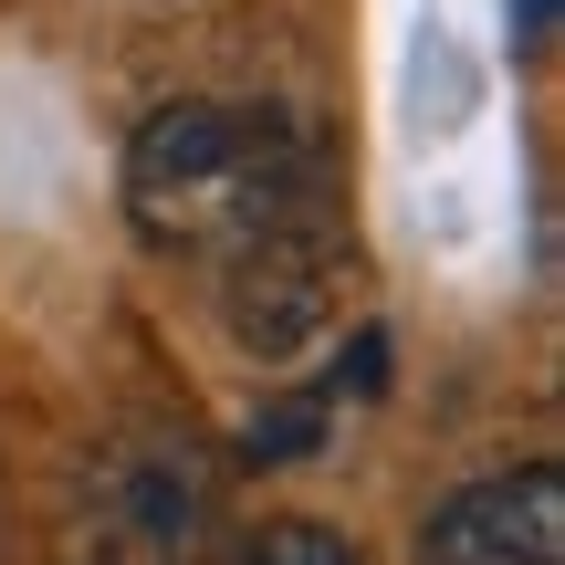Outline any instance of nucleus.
<instances>
[{"instance_id": "7ed1b4c3", "label": "nucleus", "mask_w": 565, "mask_h": 565, "mask_svg": "<svg viewBox=\"0 0 565 565\" xmlns=\"http://www.w3.org/2000/svg\"><path fill=\"white\" fill-rule=\"evenodd\" d=\"M345 273H356V252H345L335 210H303V221L263 231L252 252H231L221 263V335L242 366H294L303 345H324V324L345 315Z\"/></svg>"}, {"instance_id": "20e7f679", "label": "nucleus", "mask_w": 565, "mask_h": 565, "mask_svg": "<svg viewBox=\"0 0 565 565\" xmlns=\"http://www.w3.org/2000/svg\"><path fill=\"white\" fill-rule=\"evenodd\" d=\"M408 565H565V461H513L429 503Z\"/></svg>"}, {"instance_id": "39448f33", "label": "nucleus", "mask_w": 565, "mask_h": 565, "mask_svg": "<svg viewBox=\"0 0 565 565\" xmlns=\"http://www.w3.org/2000/svg\"><path fill=\"white\" fill-rule=\"evenodd\" d=\"M324 419H335V387H294V398H263L242 429V461L252 471H282V461H315Z\"/></svg>"}, {"instance_id": "f257e3e1", "label": "nucleus", "mask_w": 565, "mask_h": 565, "mask_svg": "<svg viewBox=\"0 0 565 565\" xmlns=\"http://www.w3.org/2000/svg\"><path fill=\"white\" fill-rule=\"evenodd\" d=\"M324 210V158L282 105L179 95L126 137V231L158 263H210L252 252L263 231Z\"/></svg>"}, {"instance_id": "f03ea898", "label": "nucleus", "mask_w": 565, "mask_h": 565, "mask_svg": "<svg viewBox=\"0 0 565 565\" xmlns=\"http://www.w3.org/2000/svg\"><path fill=\"white\" fill-rule=\"evenodd\" d=\"M221 534V482H210L189 429H137V440L84 450L74 503H63V565H210Z\"/></svg>"}, {"instance_id": "423d86ee", "label": "nucleus", "mask_w": 565, "mask_h": 565, "mask_svg": "<svg viewBox=\"0 0 565 565\" xmlns=\"http://www.w3.org/2000/svg\"><path fill=\"white\" fill-rule=\"evenodd\" d=\"M242 565H366V555H356V534L315 524V513H282V524H263L242 545Z\"/></svg>"}, {"instance_id": "0eeeda50", "label": "nucleus", "mask_w": 565, "mask_h": 565, "mask_svg": "<svg viewBox=\"0 0 565 565\" xmlns=\"http://www.w3.org/2000/svg\"><path fill=\"white\" fill-rule=\"evenodd\" d=\"M513 42L545 53V42H555V0H513Z\"/></svg>"}]
</instances>
